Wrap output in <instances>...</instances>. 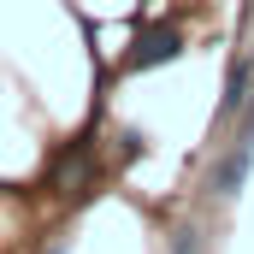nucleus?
I'll return each mask as SVG.
<instances>
[{
  "label": "nucleus",
  "instance_id": "obj_1",
  "mask_svg": "<svg viewBox=\"0 0 254 254\" xmlns=\"http://www.w3.org/2000/svg\"><path fill=\"white\" fill-rule=\"evenodd\" d=\"M95 184H101L95 136H71L60 154L48 160V190L60 195V201H83V195H95Z\"/></svg>",
  "mask_w": 254,
  "mask_h": 254
},
{
  "label": "nucleus",
  "instance_id": "obj_2",
  "mask_svg": "<svg viewBox=\"0 0 254 254\" xmlns=\"http://www.w3.org/2000/svg\"><path fill=\"white\" fill-rule=\"evenodd\" d=\"M184 54V30L178 24H148L125 54V71H154V65H172Z\"/></svg>",
  "mask_w": 254,
  "mask_h": 254
},
{
  "label": "nucleus",
  "instance_id": "obj_3",
  "mask_svg": "<svg viewBox=\"0 0 254 254\" xmlns=\"http://www.w3.org/2000/svg\"><path fill=\"white\" fill-rule=\"evenodd\" d=\"M254 101V60H231V77H225V101H219V125L243 119V107Z\"/></svg>",
  "mask_w": 254,
  "mask_h": 254
},
{
  "label": "nucleus",
  "instance_id": "obj_4",
  "mask_svg": "<svg viewBox=\"0 0 254 254\" xmlns=\"http://www.w3.org/2000/svg\"><path fill=\"white\" fill-rule=\"evenodd\" d=\"M201 249H207L201 225H178V231H172V243H166V254H201Z\"/></svg>",
  "mask_w": 254,
  "mask_h": 254
},
{
  "label": "nucleus",
  "instance_id": "obj_5",
  "mask_svg": "<svg viewBox=\"0 0 254 254\" xmlns=\"http://www.w3.org/2000/svg\"><path fill=\"white\" fill-rule=\"evenodd\" d=\"M48 254H71V243H54V249H48Z\"/></svg>",
  "mask_w": 254,
  "mask_h": 254
}]
</instances>
